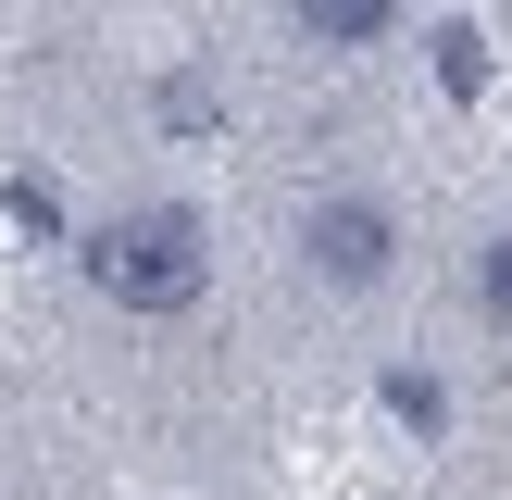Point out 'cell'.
Here are the masks:
<instances>
[{
  "mask_svg": "<svg viewBox=\"0 0 512 500\" xmlns=\"http://www.w3.org/2000/svg\"><path fill=\"white\" fill-rule=\"evenodd\" d=\"M75 263H88V288L113 300V313H188V300L213 288V225H200L188 200H150V213L88 225Z\"/></svg>",
  "mask_w": 512,
  "mask_h": 500,
  "instance_id": "6da1fadb",
  "label": "cell"
},
{
  "mask_svg": "<svg viewBox=\"0 0 512 500\" xmlns=\"http://www.w3.org/2000/svg\"><path fill=\"white\" fill-rule=\"evenodd\" d=\"M300 263H313L325 288H388L400 213H388V200H313V213H300Z\"/></svg>",
  "mask_w": 512,
  "mask_h": 500,
  "instance_id": "7a4b0ae2",
  "label": "cell"
},
{
  "mask_svg": "<svg viewBox=\"0 0 512 500\" xmlns=\"http://www.w3.org/2000/svg\"><path fill=\"white\" fill-rule=\"evenodd\" d=\"M300 13V38H325V50H375L400 25V0H288Z\"/></svg>",
  "mask_w": 512,
  "mask_h": 500,
  "instance_id": "3957f363",
  "label": "cell"
},
{
  "mask_svg": "<svg viewBox=\"0 0 512 500\" xmlns=\"http://www.w3.org/2000/svg\"><path fill=\"white\" fill-rule=\"evenodd\" d=\"M438 88H450V100L488 88V38H475V25H438Z\"/></svg>",
  "mask_w": 512,
  "mask_h": 500,
  "instance_id": "277c9868",
  "label": "cell"
},
{
  "mask_svg": "<svg viewBox=\"0 0 512 500\" xmlns=\"http://www.w3.org/2000/svg\"><path fill=\"white\" fill-rule=\"evenodd\" d=\"M475 300H488V325H512V238L475 250Z\"/></svg>",
  "mask_w": 512,
  "mask_h": 500,
  "instance_id": "5b68a950",
  "label": "cell"
}]
</instances>
